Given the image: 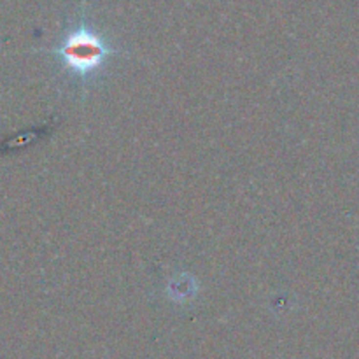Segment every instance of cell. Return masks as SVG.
Instances as JSON below:
<instances>
[{
  "label": "cell",
  "mask_w": 359,
  "mask_h": 359,
  "mask_svg": "<svg viewBox=\"0 0 359 359\" xmlns=\"http://www.w3.org/2000/svg\"><path fill=\"white\" fill-rule=\"evenodd\" d=\"M49 53L58 58L60 67L68 79L84 86L98 79L111 58L121 51H117L105 35L81 18Z\"/></svg>",
  "instance_id": "obj_1"
}]
</instances>
